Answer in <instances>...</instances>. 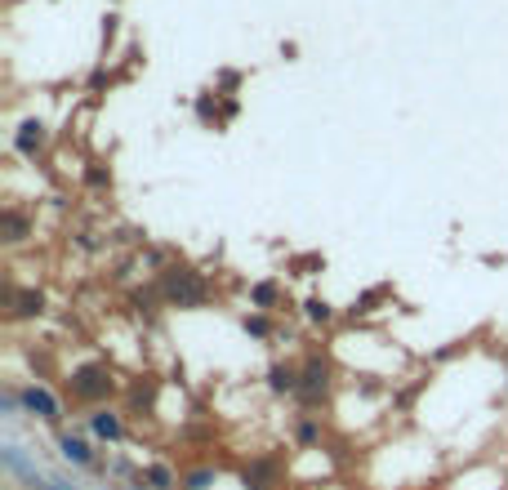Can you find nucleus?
Returning a JSON list of instances; mask_svg holds the SVG:
<instances>
[{
    "label": "nucleus",
    "mask_w": 508,
    "mask_h": 490,
    "mask_svg": "<svg viewBox=\"0 0 508 490\" xmlns=\"http://www.w3.org/2000/svg\"><path fill=\"white\" fill-rule=\"evenodd\" d=\"M63 388H67V397L76 401V406H108L117 392H121V383H117V370L108 366V362H81V366L67 370V379H63Z\"/></svg>",
    "instance_id": "obj_1"
},
{
    "label": "nucleus",
    "mask_w": 508,
    "mask_h": 490,
    "mask_svg": "<svg viewBox=\"0 0 508 490\" xmlns=\"http://www.w3.org/2000/svg\"><path fill=\"white\" fill-rule=\"evenodd\" d=\"M156 290H161L165 308H179V312H197V308H206V303H210V281H206L201 272L183 267V263L161 267Z\"/></svg>",
    "instance_id": "obj_2"
},
{
    "label": "nucleus",
    "mask_w": 508,
    "mask_h": 490,
    "mask_svg": "<svg viewBox=\"0 0 508 490\" xmlns=\"http://www.w3.org/2000/svg\"><path fill=\"white\" fill-rule=\"evenodd\" d=\"M330 392H335V362L321 348H312L299 362V392H294V401H299L303 415H312V410H321L330 401Z\"/></svg>",
    "instance_id": "obj_3"
},
{
    "label": "nucleus",
    "mask_w": 508,
    "mask_h": 490,
    "mask_svg": "<svg viewBox=\"0 0 508 490\" xmlns=\"http://www.w3.org/2000/svg\"><path fill=\"white\" fill-rule=\"evenodd\" d=\"M18 401H22V415H31V419H40V424H49V428L63 424V401H58L49 388L22 383V388H18Z\"/></svg>",
    "instance_id": "obj_4"
},
{
    "label": "nucleus",
    "mask_w": 508,
    "mask_h": 490,
    "mask_svg": "<svg viewBox=\"0 0 508 490\" xmlns=\"http://www.w3.org/2000/svg\"><path fill=\"white\" fill-rule=\"evenodd\" d=\"M45 308H49L45 290H18V285H4V317H9V321H36V317H45Z\"/></svg>",
    "instance_id": "obj_5"
},
{
    "label": "nucleus",
    "mask_w": 508,
    "mask_h": 490,
    "mask_svg": "<svg viewBox=\"0 0 508 490\" xmlns=\"http://www.w3.org/2000/svg\"><path fill=\"white\" fill-rule=\"evenodd\" d=\"M85 428H90L99 442H108V446H121V442H126V415H121L117 406H94L90 419H85Z\"/></svg>",
    "instance_id": "obj_6"
},
{
    "label": "nucleus",
    "mask_w": 508,
    "mask_h": 490,
    "mask_svg": "<svg viewBox=\"0 0 508 490\" xmlns=\"http://www.w3.org/2000/svg\"><path fill=\"white\" fill-rule=\"evenodd\" d=\"M45 147H49V125H45V121L27 117V121L13 129V152H18L22 161H36V156H45Z\"/></svg>",
    "instance_id": "obj_7"
},
{
    "label": "nucleus",
    "mask_w": 508,
    "mask_h": 490,
    "mask_svg": "<svg viewBox=\"0 0 508 490\" xmlns=\"http://www.w3.org/2000/svg\"><path fill=\"white\" fill-rule=\"evenodd\" d=\"M241 486L246 490H276L281 486V459L276 455H254L241 468Z\"/></svg>",
    "instance_id": "obj_8"
},
{
    "label": "nucleus",
    "mask_w": 508,
    "mask_h": 490,
    "mask_svg": "<svg viewBox=\"0 0 508 490\" xmlns=\"http://www.w3.org/2000/svg\"><path fill=\"white\" fill-rule=\"evenodd\" d=\"M263 383H267L272 397H294L299 392V362H272Z\"/></svg>",
    "instance_id": "obj_9"
},
{
    "label": "nucleus",
    "mask_w": 508,
    "mask_h": 490,
    "mask_svg": "<svg viewBox=\"0 0 508 490\" xmlns=\"http://www.w3.org/2000/svg\"><path fill=\"white\" fill-rule=\"evenodd\" d=\"M31 219H27V210H18V206H4L0 210V241L4 245H22L27 237H31Z\"/></svg>",
    "instance_id": "obj_10"
},
{
    "label": "nucleus",
    "mask_w": 508,
    "mask_h": 490,
    "mask_svg": "<svg viewBox=\"0 0 508 490\" xmlns=\"http://www.w3.org/2000/svg\"><path fill=\"white\" fill-rule=\"evenodd\" d=\"M58 455H63L67 464H76V468H99L94 446H90L85 437H76V433H58Z\"/></svg>",
    "instance_id": "obj_11"
},
{
    "label": "nucleus",
    "mask_w": 508,
    "mask_h": 490,
    "mask_svg": "<svg viewBox=\"0 0 508 490\" xmlns=\"http://www.w3.org/2000/svg\"><path fill=\"white\" fill-rule=\"evenodd\" d=\"M138 477H143V486H147V490H179V482H183V477H179L165 459L143 464V468H138Z\"/></svg>",
    "instance_id": "obj_12"
},
{
    "label": "nucleus",
    "mask_w": 508,
    "mask_h": 490,
    "mask_svg": "<svg viewBox=\"0 0 508 490\" xmlns=\"http://www.w3.org/2000/svg\"><path fill=\"white\" fill-rule=\"evenodd\" d=\"M281 299H285V290H281V281H276V276H267V281H254V285H250L254 312H272V308H281Z\"/></svg>",
    "instance_id": "obj_13"
},
{
    "label": "nucleus",
    "mask_w": 508,
    "mask_h": 490,
    "mask_svg": "<svg viewBox=\"0 0 508 490\" xmlns=\"http://www.w3.org/2000/svg\"><path fill=\"white\" fill-rule=\"evenodd\" d=\"M156 392H161V383H156V379H152V374H143V379H138V383H129V410H138V406H143V410H156Z\"/></svg>",
    "instance_id": "obj_14"
},
{
    "label": "nucleus",
    "mask_w": 508,
    "mask_h": 490,
    "mask_svg": "<svg viewBox=\"0 0 508 490\" xmlns=\"http://www.w3.org/2000/svg\"><path fill=\"white\" fill-rule=\"evenodd\" d=\"M294 446H303V451L321 446V419L317 415H299L294 419Z\"/></svg>",
    "instance_id": "obj_15"
},
{
    "label": "nucleus",
    "mask_w": 508,
    "mask_h": 490,
    "mask_svg": "<svg viewBox=\"0 0 508 490\" xmlns=\"http://www.w3.org/2000/svg\"><path fill=\"white\" fill-rule=\"evenodd\" d=\"M197 121H201V125H215V129H219V125H228V108H219V90L197 99Z\"/></svg>",
    "instance_id": "obj_16"
},
{
    "label": "nucleus",
    "mask_w": 508,
    "mask_h": 490,
    "mask_svg": "<svg viewBox=\"0 0 508 490\" xmlns=\"http://www.w3.org/2000/svg\"><path fill=\"white\" fill-rule=\"evenodd\" d=\"M303 317H308L312 326H321V330H326V326H335V308H330V303H326L321 294L303 299Z\"/></svg>",
    "instance_id": "obj_17"
},
{
    "label": "nucleus",
    "mask_w": 508,
    "mask_h": 490,
    "mask_svg": "<svg viewBox=\"0 0 508 490\" xmlns=\"http://www.w3.org/2000/svg\"><path fill=\"white\" fill-rule=\"evenodd\" d=\"M215 482H219V473H215L210 464H201V468H188V473H183L179 490H215Z\"/></svg>",
    "instance_id": "obj_18"
},
{
    "label": "nucleus",
    "mask_w": 508,
    "mask_h": 490,
    "mask_svg": "<svg viewBox=\"0 0 508 490\" xmlns=\"http://www.w3.org/2000/svg\"><path fill=\"white\" fill-rule=\"evenodd\" d=\"M241 330H246L250 339H272V335H276V326H272L267 312H246V317H241Z\"/></svg>",
    "instance_id": "obj_19"
},
{
    "label": "nucleus",
    "mask_w": 508,
    "mask_h": 490,
    "mask_svg": "<svg viewBox=\"0 0 508 490\" xmlns=\"http://www.w3.org/2000/svg\"><path fill=\"white\" fill-rule=\"evenodd\" d=\"M85 188L108 192V188H112V170H108V165H99V161H90V165H85Z\"/></svg>",
    "instance_id": "obj_20"
},
{
    "label": "nucleus",
    "mask_w": 508,
    "mask_h": 490,
    "mask_svg": "<svg viewBox=\"0 0 508 490\" xmlns=\"http://www.w3.org/2000/svg\"><path fill=\"white\" fill-rule=\"evenodd\" d=\"M219 85H223V90H237V85H241V76H237V72H223V76H219Z\"/></svg>",
    "instance_id": "obj_21"
}]
</instances>
